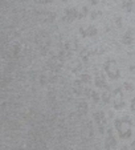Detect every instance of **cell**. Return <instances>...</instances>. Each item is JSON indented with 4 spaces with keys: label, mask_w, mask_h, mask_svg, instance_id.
<instances>
[{
    "label": "cell",
    "mask_w": 135,
    "mask_h": 150,
    "mask_svg": "<svg viewBox=\"0 0 135 150\" xmlns=\"http://www.w3.org/2000/svg\"><path fill=\"white\" fill-rule=\"evenodd\" d=\"M132 121L129 116H122V118L115 120V127L118 130L121 138H130L132 134Z\"/></svg>",
    "instance_id": "cell-1"
},
{
    "label": "cell",
    "mask_w": 135,
    "mask_h": 150,
    "mask_svg": "<svg viewBox=\"0 0 135 150\" xmlns=\"http://www.w3.org/2000/svg\"><path fill=\"white\" fill-rule=\"evenodd\" d=\"M105 72H106L111 79H118L119 71H118V67H117L115 60H109V61L105 64Z\"/></svg>",
    "instance_id": "cell-2"
},
{
    "label": "cell",
    "mask_w": 135,
    "mask_h": 150,
    "mask_svg": "<svg viewBox=\"0 0 135 150\" xmlns=\"http://www.w3.org/2000/svg\"><path fill=\"white\" fill-rule=\"evenodd\" d=\"M112 101H114V108L122 109L124 106V97L122 89H115L114 94H112Z\"/></svg>",
    "instance_id": "cell-3"
},
{
    "label": "cell",
    "mask_w": 135,
    "mask_h": 150,
    "mask_svg": "<svg viewBox=\"0 0 135 150\" xmlns=\"http://www.w3.org/2000/svg\"><path fill=\"white\" fill-rule=\"evenodd\" d=\"M94 121H96L97 125H98L99 132H101V133H103L105 126H106V120H105L103 112H96V113H94Z\"/></svg>",
    "instance_id": "cell-4"
},
{
    "label": "cell",
    "mask_w": 135,
    "mask_h": 150,
    "mask_svg": "<svg viewBox=\"0 0 135 150\" xmlns=\"http://www.w3.org/2000/svg\"><path fill=\"white\" fill-rule=\"evenodd\" d=\"M115 145H117V141H115V138H114L112 130L110 129V130L107 132V138H106V141H105V146H106V150H111L112 147H115Z\"/></svg>",
    "instance_id": "cell-5"
},
{
    "label": "cell",
    "mask_w": 135,
    "mask_h": 150,
    "mask_svg": "<svg viewBox=\"0 0 135 150\" xmlns=\"http://www.w3.org/2000/svg\"><path fill=\"white\" fill-rule=\"evenodd\" d=\"M79 31H81V35L84 37H87V36H94V35L97 33V28L93 25H89V27H81L79 28Z\"/></svg>",
    "instance_id": "cell-6"
},
{
    "label": "cell",
    "mask_w": 135,
    "mask_h": 150,
    "mask_svg": "<svg viewBox=\"0 0 135 150\" xmlns=\"http://www.w3.org/2000/svg\"><path fill=\"white\" fill-rule=\"evenodd\" d=\"M78 17V12H77L76 8H68L66 9V16H65V20L66 21H73L74 19Z\"/></svg>",
    "instance_id": "cell-7"
},
{
    "label": "cell",
    "mask_w": 135,
    "mask_h": 150,
    "mask_svg": "<svg viewBox=\"0 0 135 150\" xmlns=\"http://www.w3.org/2000/svg\"><path fill=\"white\" fill-rule=\"evenodd\" d=\"M132 41H134V35H132L131 31L126 32L123 36V44H126V45H130V44H132Z\"/></svg>",
    "instance_id": "cell-8"
},
{
    "label": "cell",
    "mask_w": 135,
    "mask_h": 150,
    "mask_svg": "<svg viewBox=\"0 0 135 150\" xmlns=\"http://www.w3.org/2000/svg\"><path fill=\"white\" fill-rule=\"evenodd\" d=\"M96 84H97V86H99V88H106V81H105V77L102 76L101 73L97 74V77H96Z\"/></svg>",
    "instance_id": "cell-9"
},
{
    "label": "cell",
    "mask_w": 135,
    "mask_h": 150,
    "mask_svg": "<svg viewBox=\"0 0 135 150\" xmlns=\"http://www.w3.org/2000/svg\"><path fill=\"white\" fill-rule=\"evenodd\" d=\"M78 110H79V113L86 114V112H87V105H86V102H79V104H78Z\"/></svg>",
    "instance_id": "cell-10"
},
{
    "label": "cell",
    "mask_w": 135,
    "mask_h": 150,
    "mask_svg": "<svg viewBox=\"0 0 135 150\" xmlns=\"http://www.w3.org/2000/svg\"><path fill=\"white\" fill-rule=\"evenodd\" d=\"M123 8H124V11H126V12H131L132 3H131V1H124V3H123Z\"/></svg>",
    "instance_id": "cell-11"
},
{
    "label": "cell",
    "mask_w": 135,
    "mask_h": 150,
    "mask_svg": "<svg viewBox=\"0 0 135 150\" xmlns=\"http://www.w3.org/2000/svg\"><path fill=\"white\" fill-rule=\"evenodd\" d=\"M102 100H103L105 102H110V93L109 92H105V93L102 94Z\"/></svg>",
    "instance_id": "cell-12"
},
{
    "label": "cell",
    "mask_w": 135,
    "mask_h": 150,
    "mask_svg": "<svg viewBox=\"0 0 135 150\" xmlns=\"http://www.w3.org/2000/svg\"><path fill=\"white\" fill-rule=\"evenodd\" d=\"M90 96H91V98H93L96 102L99 101V97H98V93H97V92H90Z\"/></svg>",
    "instance_id": "cell-13"
},
{
    "label": "cell",
    "mask_w": 135,
    "mask_h": 150,
    "mask_svg": "<svg viewBox=\"0 0 135 150\" xmlns=\"http://www.w3.org/2000/svg\"><path fill=\"white\" fill-rule=\"evenodd\" d=\"M81 81L82 82H90V77L87 76V74H84V76L81 77Z\"/></svg>",
    "instance_id": "cell-14"
},
{
    "label": "cell",
    "mask_w": 135,
    "mask_h": 150,
    "mask_svg": "<svg viewBox=\"0 0 135 150\" xmlns=\"http://www.w3.org/2000/svg\"><path fill=\"white\" fill-rule=\"evenodd\" d=\"M37 3L40 4H48V3H52V0H36Z\"/></svg>",
    "instance_id": "cell-15"
},
{
    "label": "cell",
    "mask_w": 135,
    "mask_h": 150,
    "mask_svg": "<svg viewBox=\"0 0 135 150\" xmlns=\"http://www.w3.org/2000/svg\"><path fill=\"white\" fill-rule=\"evenodd\" d=\"M98 3V0H91V4H97Z\"/></svg>",
    "instance_id": "cell-16"
},
{
    "label": "cell",
    "mask_w": 135,
    "mask_h": 150,
    "mask_svg": "<svg viewBox=\"0 0 135 150\" xmlns=\"http://www.w3.org/2000/svg\"><path fill=\"white\" fill-rule=\"evenodd\" d=\"M121 150H129V147H122Z\"/></svg>",
    "instance_id": "cell-17"
}]
</instances>
